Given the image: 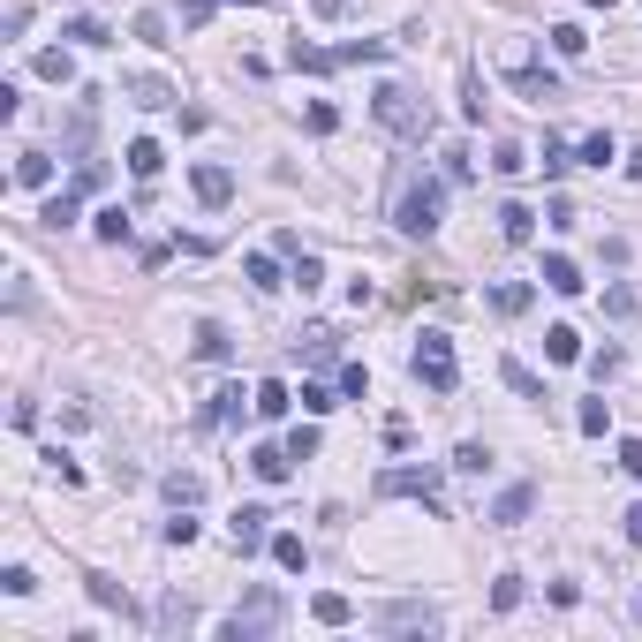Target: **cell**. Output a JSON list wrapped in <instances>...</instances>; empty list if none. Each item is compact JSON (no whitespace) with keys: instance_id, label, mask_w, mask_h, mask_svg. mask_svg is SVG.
Listing matches in <instances>:
<instances>
[{"instance_id":"11a10c76","label":"cell","mask_w":642,"mask_h":642,"mask_svg":"<svg viewBox=\"0 0 642 642\" xmlns=\"http://www.w3.org/2000/svg\"><path fill=\"white\" fill-rule=\"evenodd\" d=\"M212 8H220V0H182V23L197 31V23H212Z\"/></svg>"},{"instance_id":"6125c7cd","label":"cell","mask_w":642,"mask_h":642,"mask_svg":"<svg viewBox=\"0 0 642 642\" xmlns=\"http://www.w3.org/2000/svg\"><path fill=\"white\" fill-rule=\"evenodd\" d=\"M635 620H642V597H635Z\"/></svg>"},{"instance_id":"680465c9","label":"cell","mask_w":642,"mask_h":642,"mask_svg":"<svg viewBox=\"0 0 642 642\" xmlns=\"http://www.w3.org/2000/svg\"><path fill=\"white\" fill-rule=\"evenodd\" d=\"M627 174H635V182H642V152H627Z\"/></svg>"},{"instance_id":"8992f818","label":"cell","mask_w":642,"mask_h":642,"mask_svg":"<svg viewBox=\"0 0 642 642\" xmlns=\"http://www.w3.org/2000/svg\"><path fill=\"white\" fill-rule=\"evenodd\" d=\"M371 627H386V635H431V627H439V612L408 597V605H386V612H371Z\"/></svg>"},{"instance_id":"b9f144b4","label":"cell","mask_w":642,"mask_h":642,"mask_svg":"<svg viewBox=\"0 0 642 642\" xmlns=\"http://www.w3.org/2000/svg\"><path fill=\"white\" fill-rule=\"evenodd\" d=\"M491 167H499V174H507V182H514V174H529V167H537V159H529L522 144H499V159H491Z\"/></svg>"},{"instance_id":"9c48e42d","label":"cell","mask_w":642,"mask_h":642,"mask_svg":"<svg viewBox=\"0 0 642 642\" xmlns=\"http://www.w3.org/2000/svg\"><path fill=\"white\" fill-rule=\"evenodd\" d=\"M250 469H257V484H288V469H295V454H288V446H250Z\"/></svg>"},{"instance_id":"ba28073f","label":"cell","mask_w":642,"mask_h":642,"mask_svg":"<svg viewBox=\"0 0 642 642\" xmlns=\"http://www.w3.org/2000/svg\"><path fill=\"white\" fill-rule=\"evenodd\" d=\"M121 91H129L136 106H152V114H167V106H182V91H174L167 76H144V68H136V76H121Z\"/></svg>"},{"instance_id":"9a60e30c","label":"cell","mask_w":642,"mask_h":642,"mask_svg":"<svg viewBox=\"0 0 642 642\" xmlns=\"http://www.w3.org/2000/svg\"><path fill=\"white\" fill-rule=\"evenodd\" d=\"M529 303H537V288H529V280H499V288H491V310H499V318H522Z\"/></svg>"},{"instance_id":"6f0895ef","label":"cell","mask_w":642,"mask_h":642,"mask_svg":"<svg viewBox=\"0 0 642 642\" xmlns=\"http://www.w3.org/2000/svg\"><path fill=\"white\" fill-rule=\"evenodd\" d=\"M620 529H627V544H642V499L627 507V522H620Z\"/></svg>"},{"instance_id":"e575fe53","label":"cell","mask_w":642,"mask_h":642,"mask_svg":"<svg viewBox=\"0 0 642 642\" xmlns=\"http://www.w3.org/2000/svg\"><path fill=\"white\" fill-rule=\"evenodd\" d=\"M167 499H174V507H197V499H204V476H182V469H174V476H167Z\"/></svg>"},{"instance_id":"f1b7e54d","label":"cell","mask_w":642,"mask_h":642,"mask_svg":"<svg viewBox=\"0 0 642 642\" xmlns=\"http://www.w3.org/2000/svg\"><path fill=\"white\" fill-rule=\"evenodd\" d=\"M16 182H23V189H46V182H53V159H46V152H23V159H16Z\"/></svg>"},{"instance_id":"94428289","label":"cell","mask_w":642,"mask_h":642,"mask_svg":"<svg viewBox=\"0 0 642 642\" xmlns=\"http://www.w3.org/2000/svg\"><path fill=\"white\" fill-rule=\"evenodd\" d=\"M582 8H612V0H582Z\"/></svg>"},{"instance_id":"1f68e13d","label":"cell","mask_w":642,"mask_h":642,"mask_svg":"<svg viewBox=\"0 0 642 642\" xmlns=\"http://www.w3.org/2000/svg\"><path fill=\"white\" fill-rule=\"evenodd\" d=\"M288 280H295L303 295H318V288H325V265H318L310 250H295V272H288Z\"/></svg>"},{"instance_id":"8d00e7d4","label":"cell","mask_w":642,"mask_h":642,"mask_svg":"<svg viewBox=\"0 0 642 642\" xmlns=\"http://www.w3.org/2000/svg\"><path fill=\"white\" fill-rule=\"evenodd\" d=\"M91 227H99V242H129V212H121V204H106Z\"/></svg>"},{"instance_id":"ab89813d","label":"cell","mask_w":642,"mask_h":642,"mask_svg":"<svg viewBox=\"0 0 642 642\" xmlns=\"http://www.w3.org/2000/svg\"><path fill=\"white\" fill-rule=\"evenodd\" d=\"M514 605H522V575H499L491 582V612H514Z\"/></svg>"},{"instance_id":"816d5d0a","label":"cell","mask_w":642,"mask_h":642,"mask_svg":"<svg viewBox=\"0 0 642 642\" xmlns=\"http://www.w3.org/2000/svg\"><path fill=\"white\" fill-rule=\"evenodd\" d=\"M288 454H295V461L318 454V431H310V423H295V431H288Z\"/></svg>"},{"instance_id":"4dcf8cb0","label":"cell","mask_w":642,"mask_h":642,"mask_svg":"<svg viewBox=\"0 0 642 642\" xmlns=\"http://www.w3.org/2000/svg\"><path fill=\"white\" fill-rule=\"evenodd\" d=\"M484 76H476V68H461V114H469V121H484Z\"/></svg>"},{"instance_id":"f5cc1de1","label":"cell","mask_w":642,"mask_h":642,"mask_svg":"<svg viewBox=\"0 0 642 642\" xmlns=\"http://www.w3.org/2000/svg\"><path fill=\"white\" fill-rule=\"evenodd\" d=\"M303 121H310V129H318V136H333V129H340V106H325V99H318V106H310Z\"/></svg>"},{"instance_id":"7dc6e473","label":"cell","mask_w":642,"mask_h":642,"mask_svg":"<svg viewBox=\"0 0 642 642\" xmlns=\"http://www.w3.org/2000/svg\"><path fill=\"white\" fill-rule=\"evenodd\" d=\"M46 469H53V476H61V484H84V461H68V454H61V446H53V454H46Z\"/></svg>"},{"instance_id":"484cf974","label":"cell","mask_w":642,"mask_h":642,"mask_svg":"<svg viewBox=\"0 0 642 642\" xmlns=\"http://www.w3.org/2000/svg\"><path fill=\"white\" fill-rule=\"evenodd\" d=\"M544 355H552V363H582V333L575 325H552V333H544Z\"/></svg>"},{"instance_id":"44dd1931","label":"cell","mask_w":642,"mask_h":642,"mask_svg":"<svg viewBox=\"0 0 642 642\" xmlns=\"http://www.w3.org/2000/svg\"><path fill=\"white\" fill-rule=\"evenodd\" d=\"M288 68H303V76H333V53H325V46H303V38H295V46H288Z\"/></svg>"},{"instance_id":"30bf717a","label":"cell","mask_w":642,"mask_h":642,"mask_svg":"<svg viewBox=\"0 0 642 642\" xmlns=\"http://www.w3.org/2000/svg\"><path fill=\"white\" fill-rule=\"evenodd\" d=\"M235 416H242V386H220L197 408V431H220V423H235Z\"/></svg>"},{"instance_id":"74e56055","label":"cell","mask_w":642,"mask_h":642,"mask_svg":"<svg viewBox=\"0 0 642 642\" xmlns=\"http://www.w3.org/2000/svg\"><path fill=\"white\" fill-rule=\"evenodd\" d=\"M189 620H197V605H189V597H167V605H159V627H167V635H182Z\"/></svg>"},{"instance_id":"60d3db41","label":"cell","mask_w":642,"mask_h":642,"mask_svg":"<svg viewBox=\"0 0 642 642\" xmlns=\"http://www.w3.org/2000/svg\"><path fill=\"white\" fill-rule=\"evenodd\" d=\"M582 46H590V38H582V23H552V53H567V61H575Z\"/></svg>"},{"instance_id":"2e32d148","label":"cell","mask_w":642,"mask_h":642,"mask_svg":"<svg viewBox=\"0 0 642 642\" xmlns=\"http://www.w3.org/2000/svg\"><path fill=\"white\" fill-rule=\"evenodd\" d=\"M250 408H257V416H265V423H280V416H288V408H295V393L280 386V378H265V386L250 393Z\"/></svg>"},{"instance_id":"277c9868","label":"cell","mask_w":642,"mask_h":642,"mask_svg":"<svg viewBox=\"0 0 642 642\" xmlns=\"http://www.w3.org/2000/svg\"><path fill=\"white\" fill-rule=\"evenodd\" d=\"M416 378L431 393H454L461 386V363H454V340H446V333H423L416 340Z\"/></svg>"},{"instance_id":"603a6c76","label":"cell","mask_w":642,"mask_h":642,"mask_svg":"<svg viewBox=\"0 0 642 642\" xmlns=\"http://www.w3.org/2000/svg\"><path fill=\"white\" fill-rule=\"evenodd\" d=\"M499 235H507V242H529V235H537V212H529V204H499Z\"/></svg>"},{"instance_id":"f35d334b","label":"cell","mask_w":642,"mask_h":642,"mask_svg":"<svg viewBox=\"0 0 642 642\" xmlns=\"http://www.w3.org/2000/svg\"><path fill=\"white\" fill-rule=\"evenodd\" d=\"M612 159H620V144H612V136H605V129H597V136H590V144H582V167H612Z\"/></svg>"},{"instance_id":"d6986e66","label":"cell","mask_w":642,"mask_h":642,"mask_svg":"<svg viewBox=\"0 0 642 642\" xmlns=\"http://www.w3.org/2000/svg\"><path fill=\"white\" fill-rule=\"evenodd\" d=\"M272 567H288V575H303V567H310V544L295 537V529H280V537H272Z\"/></svg>"},{"instance_id":"681fc988","label":"cell","mask_w":642,"mask_h":642,"mask_svg":"<svg viewBox=\"0 0 642 642\" xmlns=\"http://www.w3.org/2000/svg\"><path fill=\"white\" fill-rule=\"evenodd\" d=\"M537 167H544V174H552V182H559V174L575 167V152H567V144H544V159H537Z\"/></svg>"},{"instance_id":"83f0119b","label":"cell","mask_w":642,"mask_h":642,"mask_svg":"<svg viewBox=\"0 0 642 642\" xmlns=\"http://www.w3.org/2000/svg\"><path fill=\"white\" fill-rule=\"evenodd\" d=\"M499 378H507V386H514V393H522V401H544V386H537V371H529V363H514V355H507V363H499Z\"/></svg>"},{"instance_id":"3957f363","label":"cell","mask_w":642,"mask_h":642,"mask_svg":"<svg viewBox=\"0 0 642 642\" xmlns=\"http://www.w3.org/2000/svg\"><path fill=\"white\" fill-rule=\"evenodd\" d=\"M439 212H446V182H408L401 204H393V227L423 242V235H439Z\"/></svg>"},{"instance_id":"7a4b0ae2","label":"cell","mask_w":642,"mask_h":642,"mask_svg":"<svg viewBox=\"0 0 642 642\" xmlns=\"http://www.w3.org/2000/svg\"><path fill=\"white\" fill-rule=\"evenodd\" d=\"M280 620H288V605H280V590H272V582H257V590L242 597L235 612H227V627H220V635H227V642H265V635H272V627H280Z\"/></svg>"},{"instance_id":"8fae6325","label":"cell","mask_w":642,"mask_h":642,"mask_svg":"<svg viewBox=\"0 0 642 642\" xmlns=\"http://www.w3.org/2000/svg\"><path fill=\"white\" fill-rule=\"evenodd\" d=\"M257 544H272V514L265 507H242L235 514V552H257Z\"/></svg>"},{"instance_id":"ee69618b","label":"cell","mask_w":642,"mask_h":642,"mask_svg":"<svg viewBox=\"0 0 642 642\" xmlns=\"http://www.w3.org/2000/svg\"><path fill=\"white\" fill-rule=\"evenodd\" d=\"M0 590H8V597H31L38 575H31V567H0Z\"/></svg>"},{"instance_id":"f6af8a7d","label":"cell","mask_w":642,"mask_h":642,"mask_svg":"<svg viewBox=\"0 0 642 642\" xmlns=\"http://www.w3.org/2000/svg\"><path fill=\"white\" fill-rule=\"evenodd\" d=\"M310 16H325V23H340V16H363V0H310Z\"/></svg>"},{"instance_id":"91938a15","label":"cell","mask_w":642,"mask_h":642,"mask_svg":"<svg viewBox=\"0 0 642 642\" xmlns=\"http://www.w3.org/2000/svg\"><path fill=\"white\" fill-rule=\"evenodd\" d=\"M220 8H257V0H220Z\"/></svg>"},{"instance_id":"cb8c5ba5","label":"cell","mask_w":642,"mask_h":642,"mask_svg":"<svg viewBox=\"0 0 642 642\" xmlns=\"http://www.w3.org/2000/svg\"><path fill=\"white\" fill-rule=\"evenodd\" d=\"M242 280H250V288H265V295H272V288H288V280H280V265H272L265 250H250V257H242Z\"/></svg>"},{"instance_id":"d4e9b609","label":"cell","mask_w":642,"mask_h":642,"mask_svg":"<svg viewBox=\"0 0 642 642\" xmlns=\"http://www.w3.org/2000/svg\"><path fill=\"white\" fill-rule=\"evenodd\" d=\"M227 348H235V333L204 318V325H197V355H204V363H227Z\"/></svg>"},{"instance_id":"7bdbcfd3","label":"cell","mask_w":642,"mask_h":642,"mask_svg":"<svg viewBox=\"0 0 642 642\" xmlns=\"http://www.w3.org/2000/svg\"><path fill=\"white\" fill-rule=\"evenodd\" d=\"M454 469H461V476H484V469H491V446H476V439H469V446L454 454Z\"/></svg>"},{"instance_id":"ffe728a7","label":"cell","mask_w":642,"mask_h":642,"mask_svg":"<svg viewBox=\"0 0 642 642\" xmlns=\"http://www.w3.org/2000/svg\"><path fill=\"white\" fill-rule=\"evenodd\" d=\"M386 53H393L386 38H348V46H333V61L340 68H363V61H386Z\"/></svg>"},{"instance_id":"c3c4849f","label":"cell","mask_w":642,"mask_h":642,"mask_svg":"<svg viewBox=\"0 0 642 642\" xmlns=\"http://www.w3.org/2000/svg\"><path fill=\"white\" fill-rule=\"evenodd\" d=\"M136 38H144V46H174V38H167V16H136Z\"/></svg>"},{"instance_id":"9f6ffc18","label":"cell","mask_w":642,"mask_h":642,"mask_svg":"<svg viewBox=\"0 0 642 642\" xmlns=\"http://www.w3.org/2000/svg\"><path fill=\"white\" fill-rule=\"evenodd\" d=\"M620 469H627V476H642V439H620Z\"/></svg>"},{"instance_id":"d6a6232c","label":"cell","mask_w":642,"mask_h":642,"mask_svg":"<svg viewBox=\"0 0 642 642\" xmlns=\"http://www.w3.org/2000/svg\"><path fill=\"white\" fill-rule=\"evenodd\" d=\"M91 605H106V612H121V620H129V590H121V582H106V575H91Z\"/></svg>"},{"instance_id":"db71d44e","label":"cell","mask_w":642,"mask_h":642,"mask_svg":"<svg viewBox=\"0 0 642 642\" xmlns=\"http://www.w3.org/2000/svg\"><path fill=\"white\" fill-rule=\"evenodd\" d=\"M295 401H303V416H325V408H340V401H333V393H325V386H303V393H295Z\"/></svg>"},{"instance_id":"bcb514c9","label":"cell","mask_w":642,"mask_h":642,"mask_svg":"<svg viewBox=\"0 0 642 642\" xmlns=\"http://www.w3.org/2000/svg\"><path fill=\"white\" fill-rule=\"evenodd\" d=\"M167 544L182 552V544H197V522H189V507H174V522H167Z\"/></svg>"},{"instance_id":"7402d4cb","label":"cell","mask_w":642,"mask_h":642,"mask_svg":"<svg viewBox=\"0 0 642 642\" xmlns=\"http://www.w3.org/2000/svg\"><path fill=\"white\" fill-rule=\"evenodd\" d=\"M544 288H552V295H582V272H575V257H544Z\"/></svg>"},{"instance_id":"f907efd6","label":"cell","mask_w":642,"mask_h":642,"mask_svg":"<svg viewBox=\"0 0 642 642\" xmlns=\"http://www.w3.org/2000/svg\"><path fill=\"white\" fill-rule=\"evenodd\" d=\"M340 393H348V401H363V393H371V371H363V363H348V371H340Z\"/></svg>"},{"instance_id":"ac0fdd59","label":"cell","mask_w":642,"mask_h":642,"mask_svg":"<svg viewBox=\"0 0 642 642\" xmlns=\"http://www.w3.org/2000/svg\"><path fill=\"white\" fill-rule=\"evenodd\" d=\"M159 167H167V152H159L152 136H136V144H129V174H136V182H159Z\"/></svg>"},{"instance_id":"d590c367","label":"cell","mask_w":642,"mask_h":642,"mask_svg":"<svg viewBox=\"0 0 642 642\" xmlns=\"http://www.w3.org/2000/svg\"><path fill=\"white\" fill-rule=\"evenodd\" d=\"M61 38H76V46H114V38H106V23L99 16H76V23H68V31Z\"/></svg>"},{"instance_id":"5bb4252c","label":"cell","mask_w":642,"mask_h":642,"mask_svg":"<svg viewBox=\"0 0 642 642\" xmlns=\"http://www.w3.org/2000/svg\"><path fill=\"white\" fill-rule=\"evenodd\" d=\"M76 212H84V189H53V197H46V212H38V220H46L53 235H61V227H76Z\"/></svg>"},{"instance_id":"e0dca14e","label":"cell","mask_w":642,"mask_h":642,"mask_svg":"<svg viewBox=\"0 0 642 642\" xmlns=\"http://www.w3.org/2000/svg\"><path fill=\"white\" fill-rule=\"evenodd\" d=\"M310 620H318V627H348V620H355V605H348L340 590H318V597H310Z\"/></svg>"},{"instance_id":"4fadbf2b","label":"cell","mask_w":642,"mask_h":642,"mask_svg":"<svg viewBox=\"0 0 642 642\" xmlns=\"http://www.w3.org/2000/svg\"><path fill=\"white\" fill-rule=\"evenodd\" d=\"M514 91H522V99H537V106H552V99H559V84L544 76L537 61H514Z\"/></svg>"},{"instance_id":"836d02e7","label":"cell","mask_w":642,"mask_h":642,"mask_svg":"<svg viewBox=\"0 0 642 642\" xmlns=\"http://www.w3.org/2000/svg\"><path fill=\"white\" fill-rule=\"evenodd\" d=\"M582 439H605V431H612V401H582Z\"/></svg>"},{"instance_id":"f546056e","label":"cell","mask_w":642,"mask_h":642,"mask_svg":"<svg viewBox=\"0 0 642 642\" xmlns=\"http://www.w3.org/2000/svg\"><path fill=\"white\" fill-rule=\"evenodd\" d=\"M38 76H46V84H76V61H68V46L38 53Z\"/></svg>"},{"instance_id":"4316f807","label":"cell","mask_w":642,"mask_h":642,"mask_svg":"<svg viewBox=\"0 0 642 642\" xmlns=\"http://www.w3.org/2000/svg\"><path fill=\"white\" fill-rule=\"evenodd\" d=\"M295 348H303V355H310V363H333V348H340V333H333V325H310V333H303V340H295Z\"/></svg>"},{"instance_id":"6da1fadb","label":"cell","mask_w":642,"mask_h":642,"mask_svg":"<svg viewBox=\"0 0 642 642\" xmlns=\"http://www.w3.org/2000/svg\"><path fill=\"white\" fill-rule=\"evenodd\" d=\"M371 114H378V129H393L401 144H423V136H431V106H423L408 84H378Z\"/></svg>"},{"instance_id":"52a82bcc","label":"cell","mask_w":642,"mask_h":642,"mask_svg":"<svg viewBox=\"0 0 642 642\" xmlns=\"http://www.w3.org/2000/svg\"><path fill=\"white\" fill-rule=\"evenodd\" d=\"M189 189H197V204H212V212H220V204L235 197V174H227L220 159H197V167H189Z\"/></svg>"},{"instance_id":"5b68a950","label":"cell","mask_w":642,"mask_h":642,"mask_svg":"<svg viewBox=\"0 0 642 642\" xmlns=\"http://www.w3.org/2000/svg\"><path fill=\"white\" fill-rule=\"evenodd\" d=\"M378 491H386V499H423V507H439V469H378Z\"/></svg>"},{"instance_id":"7c38bea8","label":"cell","mask_w":642,"mask_h":642,"mask_svg":"<svg viewBox=\"0 0 642 642\" xmlns=\"http://www.w3.org/2000/svg\"><path fill=\"white\" fill-rule=\"evenodd\" d=\"M529 507H537V491H529V484H507V491H499V507H491V522L514 529V522H529Z\"/></svg>"}]
</instances>
